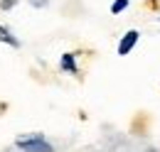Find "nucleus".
<instances>
[{
    "label": "nucleus",
    "mask_w": 160,
    "mask_h": 152,
    "mask_svg": "<svg viewBox=\"0 0 160 152\" xmlns=\"http://www.w3.org/2000/svg\"><path fill=\"white\" fill-rule=\"evenodd\" d=\"M32 5H47V0H32Z\"/></svg>",
    "instance_id": "obj_7"
},
{
    "label": "nucleus",
    "mask_w": 160,
    "mask_h": 152,
    "mask_svg": "<svg viewBox=\"0 0 160 152\" xmlns=\"http://www.w3.org/2000/svg\"><path fill=\"white\" fill-rule=\"evenodd\" d=\"M0 42H8L10 47H20V42L12 37V35H10V30H8V27H2V25H0Z\"/></svg>",
    "instance_id": "obj_4"
},
{
    "label": "nucleus",
    "mask_w": 160,
    "mask_h": 152,
    "mask_svg": "<svg viewBox=\"0 0 160 152\" xmlns=\"http://www.w3.org/2000/svg\"><path fill=\"white\" fill-rule=\"evenodd\" d=\"M62 69L69 74H77V64H74V54H64L62 57Z\"/></svg>",
    "instance_id": "obj_3"
},
{
    "label": "nucleus",
    "mask_w": 160,
    "mask_h": 152,
    "mask_svg": "<svg viewBox=\"0 0 160 152\" xmlns=\"http://www.w3.org/2000/svg\"><path fill=\"white\" fill-rule=\"evenodd\" d=\"M138 37H140L138 30H128V32L123 35V39L118 42V54H121V57H126V54H128V52L138 44Z\"/></svg>",
    "instance_id": "obj_2"
},
{
    "label": "nucleus",
    "mask_w": 160,
    "mask_h": 152,
    "mask_svg": "<svg viewBox=\"0 0 160 152\" xmlns=\"http://www.w3.org/2000/svg\"><path fill=\"white\" fill-rule=\"evenodd\" d=\"M12 5H15V0H2V2H0V7H2V10H8V7H12Z\"/></svg>",
    "instance_id": "obj_6"
},
{
    "label": "nucleus",
    "mask_w": 160,
    "mask_h": 152,
    "mask_svg": "<svg viewBox=\"0 0 160 152\" xmlns=\"http://www.w3.org/2000/svg\"><path fill=\"white\" fill-rule=\"evenodd\" d=\"M15 145H18L22 152H54V147L44 140V135H42V133L20 135V137L15 140Z\"/></svg>",
    "instance_id": "obj_1"
},
{
    "label": "nucleus",
    "mask_w": 160,
    "mask_h": 152,
    "mask_svg": "<svg viewBox=\"0 0 160 152\" xmlns=\"http://www.w3.org/2000/svg\"><path fill=\"white\" fill-rule=\"evenodd\" d=\"M128 7V0H113V5H111V12L113 15H118V12H123Z\"/></svg>",
    "instance_id": "obj_5"
}]
</instances>
